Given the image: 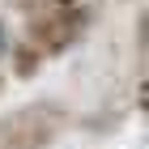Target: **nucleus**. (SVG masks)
Wrapping results in <instances>:
<instances>
[{
    "label": "nucleus",
    "instance_id": "nucleus-1",
    "mask_svg": "<svg viewBox=\"0 0 149 149\" xmlns=\"http://www.w3.org/2000/svg\"><path fill=\"white\" fill-rule=\"evenodd\" d=\"M68 111L56 102V98H38V102H26L17 111L0 115V149H51L64 128H68Z\"/></svg>",
    "mask_w": 149,
    "mask_h": 149
},
{
    "label": "nucleus",
    "instance_id": "nucleus-2",
    "mask_svg": "<svg viewBox=\"0 0 149 149\" xmlns=\"http://www.w3.org/2000/svg\"><path fill=\"white\" fill-rule=\"evenodd\" d=\"M90 22H94L90 4H81V0L56 4V9H43V13H30V17H26V38H30L47 60H56V56H64L68 47H77L81 38H85Z\"/></svg>",
    "mask_w": 149,
    "mask_h": 149
},
{
    "label": "nucleus",
    "instance_id": "nucleus-3",
    "mask_svg": "<svg viewBox=\"0 0 149 149\" xmlns=\"http://www.w3.org/2000/svg\"><path fill=\"white\" fill-rule=\"evenodd\" d=\"M43 64H47V56L43 51H38L34 43H30V38H13V47H9V72L17 81H30V77H38V72H43Z\"/></svg>",
    "mask_w": 149,
    "mask_h": 149
},
{
    "label": "nucleus",
    "instance_id": "nucleus-4",
    "mask_svg": "<svg viewBox=\"0 0 149 149\" xmlns=\"http://www.w3.org/2000/svg\"><path fill=\"white\" fill-rule=\"evenodd\" d=\"M13 13H22V17H30V13H43V9H56V4H72V0H4Z\"/></svg>",
    "mask_w": 149,
    "mask_h": 149
},
{
    "label": "nucleus",
    "instance_id": "nucleus-5",
    "mask_svg": "<svg viewBox=\"0 0 149 149\" xmlns=\"http://www.w3.org/2000/svg\"><path fill=\"white\" fill-rule=\"evenodd\" d=\"M136 60L149 64V9L136 17Z\"/></svg>",
    "mask_w": 149,
    "mask_h": 149
},
{
    "label": "nucleus",
    "instance_id": "nucleus-6",
    "mask_svg": "<svg viewBox=\"0 0 149 149\" xmlns=\"http://www.w3.org/2000/svg\"><path fill=\"white\" fill-rule=\"evenodd\" d=\"M9 47H13V34H9V26H4V17H0V60L9 56Z\"/></svg>",
    "mask_w": 149,
    "mask_h": 149
},
{
    "label": "nucleus",
    "instance_id": "nucleus-7",
    "mask_svg": "<svg viewBox=\"0 0 149 149\" xmlns=\"http://www.w3.org/2000/svg\"><path fill=\"white\" fill-rule=\"evenodd\" d=\"M141 107L149 111V77H145V85H141Z\"/></svg>",
    "mask_w": 149,
    "mask_h": 149
},
{
    "label": "nucleus",
    "instance_id": "nucleus-8",
    "mask_svg": "<svg viewBox=\"0 0 149 149\" xmlns=\"http://www.w3.org/2000/svg\"><path fill=\"white\" fill-rule=\"evenodd\" d=\"M0 94H4V77H0Z\"/></svg>",
    "mask_w": 149,
    "mask_h": 149
}]
</instances>
